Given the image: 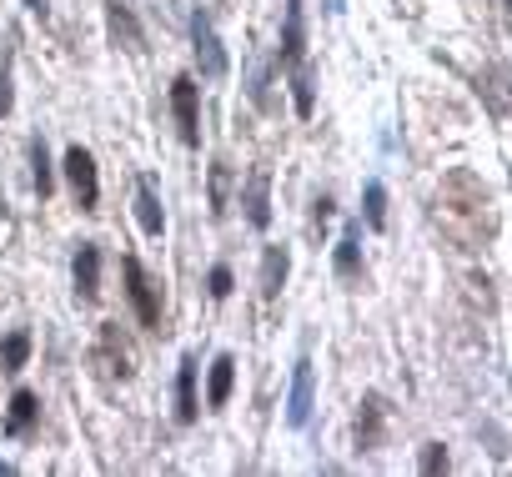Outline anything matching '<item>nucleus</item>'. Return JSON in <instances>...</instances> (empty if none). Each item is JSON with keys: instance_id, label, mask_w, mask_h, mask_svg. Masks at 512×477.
Masks as SVG:
<instances>
[{"instance_id": "nucleus-1", "label": "nucleus", "mask_w": 512, "mask_h": 477, "mask_svg": "<svg viewBox=\"0 0 512 477\" xmlns=\"http://www.w3.org/2000/svg\"><path fill=\"white\" fill-rule=\"evenodd\" d=\"M437 206H442L447 231L457 236V242H467V247H477L482 236L492 231V191H487V181H482L477 171H467V166H457V171L442 181Z\"/></svg>"}, {"instance_id": "nucleus-2", "label": "nucleus", "mask_w": 512, "mask_h": 477, "mask_svg": "<svg viewBox=\"0 0 512 477\" xmlns=\"http://www.w3.org/2000/svg\"><path fill=\"white\" fill-rule=\"evenodd\" d=\"M121 272H126V297H131V307H136V322H141L146 332H161V287L146 277V267H141L136 257H126Z\"/></svg>"}, {"instance_id": "nucleus-3", "label": "nucleus", "mask_w": 512, "mask_h": 477, "mask_svg": "<svg viewBox=\"0 0 512 477\" xmlns=\"http://www.w3.org/2000/svg\"><path fill=\"white\" fill-rule=\"evenodd\" d=\"M66 181H71V196L81 211H96L101 201V176H96V156L86 146H71L66 151Z\"/></svg>"}, {"instance_id": "nucleus-4", "label": "nucleus", "mask_w": 512, "mask_h": 477, "mask_svg": "<svg viewBox=\"0 0 512 477\" xmlns=\"http://www.w3.org/2000/svg\"><path fill=\"white\" fill-rule=\"evenodd\" d=\"M171 111H176L181 141L186 146H201V106H196V81L191 76H176L171 81Z\"/></svg>"}, {"instance_id": "nucleus-5", "label": "nucleus", "mask_w": 512, "mask_h": 477, "mask_svg": "<svg viewBox=\"0 0 512 477\" xmlns=\"http://www.w3.org/2000/svg\"><path fill=\"white\" fill-rule=\"evenodd\" d=\"M357 447L362 452H377L382 442H387V402L377 397V392H367L362 397V407H357Z\"/></svg>"}, {"instance_id": "nucleus-6", "label": "nucleus", "mask_w": 512, "mask_h": 477, "mask_svg": "<svg viewBox=\"0 0 512 477\" xmlns=\"http://www.w3.org/2000/svg\"><path fill=\"white\" fill-rule=\"evenodd\" d=\"M191 41H196V61H201V76L221 81V76H226V51H221V41H216V31H211V21H206L201 11L191 16Z\"/></svg>"}, {"instance_id": "nucleus-7", "label": "nucleus", "mask_w": 512, "mask_h": 477, "mask_svg": "<svg viewBox=\"0 0 512 477\" xmlns=\"http://www.w3.org/2000/svg\"><path fill=\"white\" fill-rule=\"evenodd\" d=\"M91 362H96V367H101L106 377H121V382L131 377V347L121 342V332H116L111 322L101 327V337H96V352H91Z\"/></svg>"}, {"instance_id": "nucleus-8", "label": "nucleus", "mask_w": 512, "mask_h": 477, "mask_svg": "<svg viewBox=\"0 0 512 477\" xmlns=\"http://www.w3.org/2000/svg\"><path fill=\"white\" fill-rule=\"evenodd\" d=\"M302 51H307V21H302V0H287V26H282V51H277V66H282V71L302 66Z\"/></svg>"}, {"instance_id": "nucleus-9", "label": "nucleus", "mask_w": 512, "mask_h": 477, "mask_svg": "<svg viewBox=\"0 0 512 477\" xmlns=\"http://www.w3.org/2000/svg\"><path fill=\"white\" fill-rule=\"evenodd\" d=\"M312 387H317V372H312V362L302 357L297 372H292V392H287V422H292V427H307V417H312Z\"/></svg>"}, {"instance_id": "nucleus-10", "label": "nucleus", "mask_w": 512, "mask_h": 477, "mask_svg": "<svg viewBox=\"0 0 512 477\" xmlns=\"http://www.w3.org/2000/svg\"><path fill=\"white\" fill-rule=\"evenodd\" d=\"M272 176L267 171H251V181H246V221L256 226V231H267L272 226Z\"/></svg>"}, {"instance_id": "nucleus-11", "label": "nucleus", "mask_w": 512, "mask_h": 477, "mask_svg": "<svg viewBox=\"0 0 512 477\" xmlns=\"http://www.w3.org/2000/svg\"><path fill=\"white\" fill-rule=\"evenodd\" d=\"M76 292H81V302L101 297V247L96 242H81V252H76Z\"/></svg>"}, {"instance_id": "nucleus-12", "label": "nucleus", "mask_w": 512, "mask_h": 477, "mask_svg": "<svg viewBox=\"0 0 512 477\" xmlns=\"http://www.w3.org/2000/svg\"><path fill=\"white\" fill-rule=\"evenodd\" d=\"M231 387H236V357H231V352H221V357L211 362V382H206V407H211V412H221V407L231 402Z\"/></svg>"}, {"instance_id": "nucleus-13", "label": "nucleus", "mask_w": 512, "mask_h": 477, "mask_svg": "<svg viewBox=\"0 0 512 477\" xmlns=\"http://www.w3.org/2000/svg\"><path fill=\"white\" fill-rule=\"evenodd\" d=\"M106 26H111V41L121 46V51H141L146 41H141V26H136V16H131V6H121V0H111L106 6Z\"/></svg>"}, {"instance_id": "nucleus-14", "label": "nucleus", "mask_w": 512, "mask_h": 477, "mask_svg": "<svg viewBox=\"0 0 512 477\" xmlns=\"http://www.w3.org/2000/svg\"><path fill=\"white\" fill-rule=\"evenodd\" d=\"M36 417H41V397H36L31 387H16V397H11V422H6V432H11V437H31Z\"/></svg>"}, {"instance_id": "nucleus-15", "label": "nucleus", "mask_w": 512, "mask_h": 477, "mask_svg": "<svg viewBox=\"0 0 512 477\" xmlns=\"http://www.w3.org/2000/svg\"><path fill=\"white\" fill-rule=\"evenodd\" d=\"M136 221H141L146 236H161V231H166V211H161V196H156L151 181L136 186Z\"/></svg>"}, {"instance_id": "nucleus-16", "label": "nucleus", "mask_w": 512, "mask_h": 477, "mask_svg": "<svg viewBox=\"0 0 512 477\" xmlns=\"http://www.w3.org/2000/svg\"><path fill=\"white\" fill-rule=\"evenodd\" d=\"M337 277L342 282H357L362 277V226L357 221L347 226V236L337 242Z\"/></svg>"}, {"instance_id": "nucleus-17", "label": "nucleus", "mask_w": 512, "mask_h": 477, "mask_svg": "<svg viewBox=\"0 0 512 477\" xmlns=\"http://www.w3.org/2000/svg\"><path fill=\"white\" fill-rule=\"evenodd\" d=\"M287 267H292L287 247H267V252H262V297H267V302H272V297H282Z\"/></svg>"}, {"instance_id": "nucleus-18", "label": "nucleus", "mask_w": 512, "mask_h": 477, "mask_svg": "<svg viewBox=\"0 0 512 477\" xmlns=\"http://www.w3.org/2000/svg\"><path fill=\"white\" fill-rule=\"evenodd\" d=\"M196 412H201V402H196V357H186L181 372H176V417L196 422Z\"/></svg>"}, {"instance_id": "nucleus-19", "label": "nucleus", "mask_w": 512, "mask_h": 477, "mask_svg": "<svg viewBox=\"0 0 512 477\" xmlns=\"http://www.w3.org/2000/svg\"><path fill=\"white\" fill-rule=\"evenodd\" d=\"M31 362V332H11L0 342V372H21Z\"/></svg>"}, {"instance_id": "nucleus-20", "label": "nucleus", "mask_w": 512, "mask_h": 477, "mask_svg": "<svg viewBox=\"0 0 512 477\" xmlns=\"http://www.w3.org/2000/svg\"><path fill=\"white\" fill-rule=\"evenodd\" d=\"M292 96H297V116H312V106H317V81H312L307 66H292Z\"/></svg>"}, {"instance_id": "nucleus-21", "label": "nucleus", "mask_w": 512, "mask_h": 477, "mask_svg": "<svg viewBox=\"0 0 512 477\" xmlns=\"http://www.w3.org/2000/svg\"><path fill=\"white\" fill-rule=\"evenodd\" d=\"M226 196H231V166L211 161V216H226Z\"/></svg>"}, {"instance_id": "nucleus-22", "label": "nucleus", "mask_w": 512, "mask_h": 477, "mask_svg": "<svg viewBox=\"0 0 512 477\" xmlns=\"http://www.w3.org/2000/svg\"><path fill=\"white\" fill-rule=\"evenodd\" d=\"M367 226H372V231L387 226V186H382V181L367 186Z\"/></svg>"}, {"instance_id": "nucleus-23", "label": "nucleus", "mask_w": 512, "mask_h": 477, "mask_svg": "<svg viewBox=\"0 0 512 477\" xmlns=\"http://www.w3.org/2000/svg\"><path fill=\"white\" fill-rule=\"evenodd\" d=\"M31 166H36V191H41V201H46V196H51V156H46V141L31 146Z\"/></svg>"}, {"instance_id": "nucleus-24", "label": "nucleus", "mask_w": 512, "mask_h": 477, "mask_svg": "<svg viewBox=\"0 0 512 477\" xmlns=\"http://www.w3.org/2000/svg\"><path fill=\"white\" fill-rule=\"evenodd\" d=\"M447 462H452V457H447V447H442V442H427V447H422V457H417V467H422L427 477H432V472H447Z\"/></svg>"}, {"instance_id": "nucleus-25", "label": "nucleus", "mask_w": 512, "mask_h": 477, "mask_svg": "<svg viewBox=\"0 0 512 477\" xmlns=\"http://www.w3.org/2000/svg\"><path fill=\"white\" fill-rule=\"evenodd\" d=\"M206 292H211L216 302H226V297H231V267H226V262H216V267H211V277H206Z\"/></svg>"}, {"instance_id": "nucleus-26", "label": "nucleus", "mask_w": 512, "mask_h": 477, "mask_svg": "<svg viewBox=\"0 0 512 477\" xmlns=\"http://www.w3.org/2000/svg\"><path fill=\"white\" fill-rule=\"evenodd\" d=\"M0 116H11V76L0 66Z\"/></svg>"}, {"instance_id": "nucleus-27", "label": "nucleus", "mask_w": 512, "mask_h": 477, "mask_svg": "<svg viewBox=\"0 0 512 477\" xmlns=\"http://www.w3.org/2000/svg\"><path fill=\"white\" fill-rule=\"evenodd\" d=\"M332 221V196H317V226Z\"/></svg>"}, {"instance_id": "nucleus-28", "label": "nucleus", "mask_w": 512, "mask_h": 477, "mask_svg": "<svg viewBox=\"0 0 512 477\" xmlns=\"http://www.w3.org/2000/svg\"><path fill=\"white\" fill-rule=\"evenodd\" d=\"M26 6H31V11H36V16L46 21V0H26Z\"/></svg>"}, {"instance_id": "nucleus-29", "label": "nucleus", "mask_w": 512, "mask_h": 477, "mask_svg": "<svg viewBox=\"0 0 512 477\" xmlns=\"http://www.w3.org/2000/svg\"><path fill=\"white\" fill-rule=\"evenodd\" d=\"M0 477H11V467H6V462H0Z\"/></svg>"}, {"instance_id": "nucleus-30", "label": "nucleus", "mask_w": 512, "mask_h": 477, "mask_svg": "<svg viewBox=\"0 0 512 477\" xmlns=\"http://www.w3.org/2000/svg\"><path fill=\"white\" fill-rule=\"evenodd\" d=\"M502 6H512V0H502Z\"/></svg>"}]
</instances>
